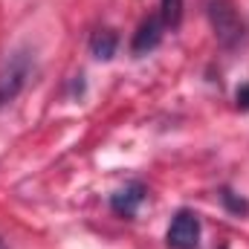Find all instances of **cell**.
Wrapping results in <instances>:
<instances>
[{
  "mask_svg": "<svg viewBox=\"0 0 249 249\" xmlns=\"http://www.w3.org/2000/svg\"><path fill=\"white\" fill-rule=\"evenodd\" d=\"M209 20H212V29L223 47H235L244 38L241 18L229 0H209Z\"/></svg>",
  "mask_w": 249,
  "mask_h": 249,
  "instance_id": "cell-1",
  "label": "cell"
},
{
  "mask_svg": "<svg viewBox=\"0 0 249 249\" xmlns=\"http://www.w3.org/2000/svg\"><path fill=\"white\" fill-rule=\"evenodd\" d=\"M116 47H119V38H116V32H110V29H99V32H93V38H90V53H93V58H99V61H110V58L116 55Z\"/></svg>",
  "mask_w": 249,
  "mask_h": 249,
  "instance_id": "cell-6",
  "label": "cell"
},
{
  "mask_svg": "<svg viewBox=\"0 0 249 249\" xmlns=\"http://www.w3.org/2000/svg\"><path fill=\"white\" fill-rule=\"evenodd\" d=\"M142 200H145V186L142 183H127V186L110 194V209L122 217H133L136 209L142 206Z\"/></svg>",
  "mask_w": 249,
  "mask_h": 249,
  "instance_id": "cell-5",
  "label": "cell"
},
{
  "mask_svg": "<svg viewBox=\"0 0 249 249\" xmlns=\"http://www.w3.org/2000/svg\"><path fill=\"white\" fill-rule=\"evenodd\" d=\"M168 247L171 249H194L197 241H200V220L194 212L188 209H180L168 226V235H165Z\"/></svg>",
  "mask_w": 249,
  "mask_h": 249,
  "instance_id": "cell-3",
  "label": "cell"
},
{
  "mask_svg": "<svg viewBox=\"0 0 249 249\" xmlns=\"http://www.w3.org/2000/svg\"><path fill=\"white\" fill-rule=\"evenodd\" d=\"M162 32H165V23H162L160 15H151L148 20H142L136 35H133V44H130L133 55H148L151 50H157L160 41H162Z\"/></svg>",
  "mask_w": 249,
  "mask_h": 249,
  "instance_id": "cell-4",
  "label": "cell"
},
{
  "mask_svg": "<svg viewBox=\"0 0 249 249\" xmlns=\"http://www.w3.org/2000/svg\"><path fill=\"white\" fill-rule=\"evenodd\" d=\"M220 200H223V206H226L229 212H235V214H249V203L244 197H235V191L223 188V191H220Z\"/></svg>",
  "mask_w": 249,
  "mask_h": 249,
  "instance_id": "cell-8",
  "label": "cell"
},
{
  "mask_svg": "<svg viewBox=\"0 0 249 249\" xmlns=\"http://www.w3.org/2000/svg\"><path fill=\"white\" fill-rule=\"evenodd\" d=\"M238 107H241V110H249V84H244V87L238 90Z\"/></svg>",
  "mask_w": 249,
  "mask_h": 249,
  "instance_id": "cell-9",
  "label": "cell"
},
{
  "mask_svg": "<svg viewBox=\"0 0 249 249\" xmlns=\"http://www.w3.org/2000/svg\"><path fill=\"white\" fill-rule=\"evenodd\" d=\"M32 72V58L29 53H15L9 61L0 67V107H6L26 84Z\"/></svg>",
  "mask_w": 249,
  "mask_h": 249,
  "instance_id": "cell-2",
  "label": "cell"
},
{
  "mask_svg": "<svg viewBox=\"0 0 249 249\" xmlns=\"http://www.w3.org/2000/svg\"><path fill=\"white\" fill-rule=\"evenodd\" d=\"M160 3H162V12H160L162 23L171 26V29H177L180 20H183V0H160Z\"/></svg>",
  "mask_w": 249,
  "mask_h": 249,
  "instance_id": "cell-7",
  "label": "cell"
}]
</instances>
